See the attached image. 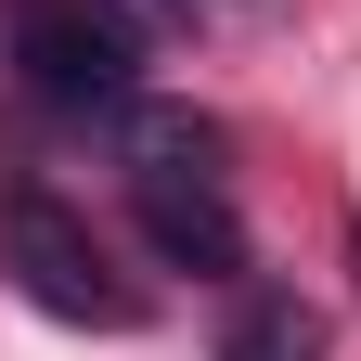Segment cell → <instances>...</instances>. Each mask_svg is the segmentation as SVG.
<instances>
[{
	"label": "cell",
	"instance_id": "1",
	"mask_svg": "<svg viewBox=\"0 0 361 361\" xmlns=\"http://www.w3.org/2000/svg\"><path fill=\"white\" fill-rule=\"evenodd\" d=\"M129 194H142V233H155L168 271H194V284H233L245 271V219H233L207 116H129Z\"/></svg>",
	"mask_w": 361,
	"mask_h": 361
},
{
	"label": "cell",
	"instance_id": "2",
	"mask_svg": "<svg viewBox=\"0 0 361 361\" xmlns=\"http://www.w3.org/2000/svg\"><path fill=\"white\" fill-rule=\"evenodd\" d=\"M0 52L39 104H129L142 39H129L116 0H0Z\"/></svg>",
	"mask_w": 361,
	"mask_h": 361
},
{
	"label": "cell",
	"instance_id": "3",
	"mask_svg": "<svg viewBox=\"0 0 361 361\" xmlns=\"http://www.w3.org/2000/svg\"><path fill=\"white\" fill-rule=\"evenodd\" d=\"M0 258H13V284L52 310V323H104V336L142 323V297L116 284V258L90 245V219L65 194H13V207H0Z\"/></svg>",
	"mask_w": 361,
	"mask_h": 361
},
{
	"label": "cell",
	"instance_id": "4",
	"mask_svg": "<svg viewBox=\"0 0 361 361\" xmlns=\"http://www.w3.org/2000/svg\"><path fill=\"white\" fill-rule=\"evenodd\" d=\"M219 361H323V323H310L297 297H245V323H233Z\"/></svg>",
	"mask_w": 361,
	"mask_h": 361
},
{
	"label": "cell",
	"instance_id": "5",
	"mask_svg": "<svg viewBox=\"0 0 361 361\" xmlns=\"http://www.w3.org/2000/svg\"><path fill=\"white\" fill-rule=\"evenodd\" d=\"M348 245H361V233H348Z\"/></svg>",
	"mask_w": 361,
	"mask_h": 361
}]
</instances>
